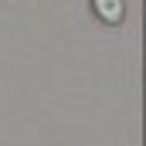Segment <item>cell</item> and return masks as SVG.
I'll list each match as a JSON object with an SVG mask.
<instances>
[{
  "mask_svg": "<svg viewBox=\"0 0 146 146\" xmlns=\"http://www.w3.org/2000/svg\"><path fill=\"white\" fill-rule=\"evenodd\" d=\"M92 10L106 21V24H119L126 17V0H92Z\"/></svg>",
  "mask_w": 146,
  "mask_h": 146,
  "instance_id": "6da1fadb",
  "label": "cell"
}]
</instances>
